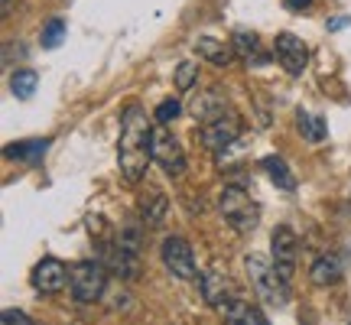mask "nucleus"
I'll return each mask as SVG.
<instances>
[{
    "mask_svg": "<svg viewBox=\"0 0 351 325\" xmlns=\"http://www.w3.org/2000/svg\"><path fill=\"white\" fill-rule=\"evenodd\" d=\"M153 127L147 124V111L140 104H127L121 114V140H117V166L130 186H137L147 176L153 153H150Z\"/></svg>",
    "mask_w": 351,
    "mask_h": 325,
    "instance_id": "1",
    "label": "nucleus"
},
{
    "mask_svg": "<svg viewBox=\"0 0 351 325\" xmlns=\"http://www.w3.org/2000/svg\"><path fill=\"white\" fill-rule=\"evenodd\" d=\"M244 267H247V276H251V287L257 289V296H261L267 306H276V309L287 306L289 283L280 276V270H276L274 263L267 261V257H261V254H247Z\"/></svg>",
    "mask_w": 351,
    "mask_h": 325,
    "instance_id": "2",
    "label": "nucleus"
},
{
    "mask_svg": "<svg viewBox=\"0 0 351 325\" xmlns=\"http://www.w3.org/2000/svg\"><path fill=\"white\" fill-rule=\"evenodd\" d=\"M218 212L231 228L238 231H254L257 221H261V208L257 202L251 199V192L241 186H225L221 195H218Z\"/></svg>",
    "mask_w": 351,
    "mask_h": 325,
    "instance_id": "3",
    "label": "nucleus"
},
{
    "mask_svg": "<svg viewBox=\"0 0 351 325\" xmlns=\"http://www.w3.org/2000/svg\"><path fill=\"white\" fill-rule=\"evenodd\" d=\"M104 287H108V267L101 261H82L72 267L69 289L75 302H98L104 296Z\"/></svg>",
    "mask_w": 351,
    "mask_h": 325,
    "instance_id": "4",
    "label": "nucleus"
},
{
    "mask_svg": "<svg viewBox=\"0 0 351 325\" xmlns=\"http://www.w3.org/2000/svg\"><path fill=\"white\" fill-rule=\"evenodd\" d=\"M150 153H153V162H156L166 176H182V173H186V153H182L179 140L169 134V127H166V124L153 127Z\"/></svg>",
    "mask_w": 351,
    "mask_h": 325,
    "instance_id": "5",
    "label": "nucleus"
},
{
    "mask_svg": "<svg viewBox=\"0 0 351 325\" xmlns=\"http://www.w3.org/2000/svg\"><path fill=\"white\" fill-rule=\"evenodd\" d=\"M241 130H244V124H241L238 114H221V117H215V121H205V124L199 127V143L205 147V150L212 153H221L228 150L234 140L241 137Z\"/></svg>",
    "mask_w": 351,
    "mask_h": 325,
    "instance_id": "6",
    "label": "nucleus"
},
{
    "mask_svg": "<svg viewBox=\"0 0 351 325\" xmlns=\"http://www.w3.org/2000/svg\"><path fill=\"white\" fill-rule=\"evenodd\" d=\"M160 257H163V267L169 270V274L176 276V280H199V267H195V254H192V248H189L186 238H166L163 244H160Z\"/></svg>",
    "mask_w": 351,
    "mask_h": 325,
    "instance_id": "7",
    "label": "nucleus"
},
{
    "mask_svg": "<svg viewBox=\"0 0 351 325\" xmlns=\"http://www.w3.org/2000/svg\"><path fill=\"white\" fill-rule=\"evenodd\" d=\"M270 254H274V267L280 270V276L289 283V276L296 270V257H300V241H296L289 225L274 228V234H270Z\"/></svg>",
    "mask_w": 351,
    "mask_h": 325,
    "instance_id": "8",
    "label": "nucleus"
},
{
    "mask_svg": "<svg viewBox=\"0 0 351 325\" xmlns=\"http://www.w3.org/2000/svg\"><path fill=\"white\" fill-rule=\"evenodd\" d=\"M69 280H72V270H69L59 257H43V261L36 263V270H33V287H36V293H43V296L62 293V289L69 287Z\"/></svg>",
    "mask_w": 351,
    "mask_h": 325,
    "instance_id": "9",
    "label": "nucleus"
},
{
    "mask_svg": "<svg viewBox=\"0 0 351 325\" xmlns=\"http://www.w3.org/2000/svg\"><path fill=\"white\" fill-rule=\"evenodd\" d=\"M274 56L289 75H302L306 65H309V46L300 36H293V33H280L274 39Z\"/></svg>",
    "mask_w": 351,
    "mask_h": 325,
    "instance_id": "10",
    "label": "nucleus"
},
{
    "mask_svg": "<svg viewBox=\"0 0 351 325\" xmlns=\"http://www.w3.org/2000/svg\"><path fill=\"white\" fill-rule=\"evenodd\" d=\"M98 261L108 267V274L121 276V280H137L140 276V257L137 254H130V250H124L117 241H111V244L101 248Z\"/></svg>",
    "mask_w": 351,
    "mask_h": 325,
    "instance_id": "11",
    "label": "nucleus"
},
{
    "mask_svg": "<svg viewBox=\"0 0 351 325\" xmlns=\"http://www.w3.org/2000/svg\"><path fill=\"white\" fill-rule=\"evenodd\" d=\"M199 287H202V300L208 302V306H225L228 300H231V280H228V274L215 263V267H208L205 274L199 276Z\"/></svg>",
    "mask_w": 351,
    "mask_h": 325,
    "instance_id": "12",
    "label": "nucleus"
},
{
    "mask_svg": "<svg viewBox=\"0 0 351 325\" xmlns=\"http://www.w3.org/2000/svg\"><path fill=\"white\" fill-rule=\"evenodd\" d=\"M228 111V95L221 91V88H205L199 98H192V104H189V114L195 117V121H215V117H221V114Z\"/></svg>",
    "mask_w": 351,
    "mask_h": 325,
    "instance_id": "13",
    "label": "nucleus"
},
{
    "mask_svg": "<svg viewBox=\"0 0 351 325\" xmlns=\"http://www.w3.org/2000/svg\"><path fill=\"white\" fill-rule=\"evenodd\" d=\"M221 315H225V325H270L257 306L244 300H228L221 306Z\"/></svg>",
    "mask_w": 351,
    "mask_h": 325,
    "instance_id": "14",
    "label": "nucleus"
},
{
    "mask_svg": "<svg viewBox=\"0 0 351 325\" xmlns=\"http://www.w3.org/2000/svg\"><path fill=\"white\" fill-rule=\"evenodd\" d=\"M195 56H202V59H208L212 65H218V69H225V65L234 62V46H225V43H218V39L212 36H202L199 43H195Z\"/></svg>",
    "mask_w": 351,
    "mask_h": 325,
    "instance_id": "15",
    "label": "nucleus"
},
{
    "mask_svg": "<svg viewBox=\"0 0 351 325\" xmlns=\"http://www.w3.org/2000/svg\"><path fill=\"white\" fill-rule=\"evenodd\" d=\"M231 46H234V52H238L244 62H254V65H263V62H267V52L261 49V39H257V33L238 29V33L231 36Z\"/></svg>",
    "mask_w": 351,
    "mask_h": 325,
    "instance_id": "16",
    "label": "nucleus"
},
{
    "mask_svg": "<svg viewBox=\"0 0 351 325\" xmlns=\"http://www.w3.org/2000/svg\"><path fill=\"white\" fill-rule=\"evenodd\" d=\"M261 166H263V173L270 176V182H274L276 189H283V192H293L296 189V176L289 173V166H287V160L283 156H263L261 160Z\"/></svg>",
    "mask_w": 351,
    "mask_h": 325,
    "instance_id": "17",
    "label": "nucleus"
},
{
    "mask_svg": "<svg viewBox=\"0 0 351 325\" xmlns=\"http://www.w3.org/2000/svg\"><path fill=\"white\" fill-rule=\"evenodd\" d=\"M49 150V140H16V143H7V160H29L36 162L46 156Z\"/></svg>",
    "mask_w": 351,
    "mask_h": 325,
    "instance_id": "18",
    "label": "nucleus"
},
{
    "mask_svg": "<svg viewBox=\"0 0 351 325\" xmlns=\"http://www.w3.org/2000/svg\"><path fill=\"white\" fill-rule=\"evenodd\" d=\"M339 276H341V263H339V257H332V254H322V257L313 263V270H309V280H313L315 287H328V283H335Z\"/></svg>",
    "mask_w": 351,
    "mask_h": 325,
    "instance_id": "19",
    "label": "nucleus"
},
{
    "mask_svg": "<svg viewBox=\"0 0 351 325\" xmlns=\"http://www.w3.org/2000/svg\"><path fill=\"white\" fill-rule=\"evenodd\" d=\"M166 208H169V199L163 192H150V199H143V205H140V215L147 225H160L166 218Z\"/></svg>",
    "mask_w": 351,
    "mask_h": 325,
    "instance_id": "20",
    "label": "nucleus"
},
{
    "mask_svg": "<svg viewBox=\"0 0 351 325\" xmlns=\"http://www.w3.org/2000/svg\"><path fill=\"white\" fill-rule=\"evenodd\" d=\"M36 85H39V75L33 72V69H16V72L10 75V91L16 95V98H33Z\"/></svg>",
    "mask_w": 351,
    "mask_h": 325,
    "instance_id": "21",
    "label": "nucleus"
},
{
    "mask_svg": "<svg viewBox=\"0 0 351 325\" xmlns=\"http://www.w3.org/2000/svg\"><path fill=\"white\" fill-rule=\"evenodd\" d=\"M296 121H300L302 137L309 140V143H322V140H326L328 127H326V121H322V117H313V114L300 111V114H296Z\"/></svg>",
    "mask_w": 351,
    "mask_h": 325,
    "instance_id": "22",
    "label": "nucleus"
},
{
    "mask_svg": "<svg viewBox=\"0 0 351 325\" xmlns=\"http://www.w3.org/2000/svg\"><path fill=\"white\" fill-rule=\"evenodd\" d=\"M65 39V20L62 16H52L49 23L43 26V49H56Z\"/></svg>",
    "mask_w": 351,
    "mask_h": 325,
    "instance_id": "23",
    "label": "nucleus"
},
{
    "mask_svg": "<svg viewBox=\"0 0 351 325\" xmlns=\"http://www.w3.org/2000/svg\"><path fill=\"white\" fill-rule=\"evenodd\" d=\"M195 78H199L195 62H179L176 65V88H179V91H189V88L195 85Z\"/></svg>",
    "mask_w": 351,
    "mask_h": 325,
    "instance_id": "24",
    "label": "nucleus"
},
{
    "mask_svg": "<svg viewBox=\"0 0 351 325\" xmlns=\"http://www.w3.org/2000/svg\"><path fill=\"white\" fill-rule=\"evenodd\" d=\"M182 114V104L176 98H166L160 108H156V124H169V121H176Z\"/></svg>",
    "mask_w": 351,
    "mask_h": 325,
    "instance_id": "25",
    "label": "nucleus"
},
{
    "mask_svg": "<svg viewBox=\"0 0 351 325\" xmlns=\"http://www.w3.org/2000/svg\"><path fill=\"white\" fill-rule=\"evenodd\" d=\"M0 325H36V322L26 313H20V309H7V313L0 315Z\"/></svg>",
    "mask_w": 351,
    "mask_h": 325,
    "instance_id": "26",
    "label": "nucleus"
},
{
    "mask_svg": "<svg viewBox=\"0 0 351 325\" xmlns=\"http://www.w3.org/2000/svg\"><path fill=\"white\" fill-rule=\"evenodd\" d=\"M283 3H287L289 10H296V13H300V10H309V7H313V0H283Z\"/></svg>",
    "mask_w": 351,
    "mask_h": 325,
    "instance_id": "27",
    "label": "nucleus"
},
{
    "mask_svg": "<svg viewBox=\"0 0 351 325\" xmlns=\"http://www.w3.org/2000/svg\"><path fill=\"white\" fill-rule=\"evenodd\" d=\"M10 10H13V0H3V16H7Z\"/></svg>",
    "mask_w": 351,
    "mask_h": 325,
    "instance_id": "28",
    "label": "nucleus"
}]
</instances>
